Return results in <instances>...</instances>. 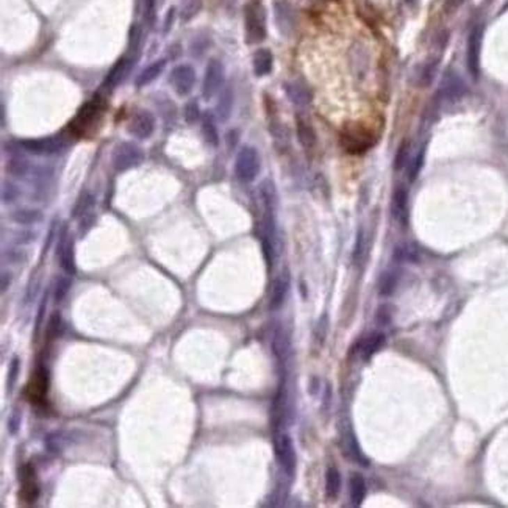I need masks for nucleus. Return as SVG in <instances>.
I'll use <instances>...</instances> for the list:
<instances>
[{
	"label": "nucleus",
	"instance_id": "1",
	"mask_svg": "<svg viewBox=\"0 0 508 508\" xmlns=\"http://www.w3.org/2000/svg\"><path fill=\"white\" fill-rule=\"evenodd\" d=\"M246 41L249 44L262 42L266 38V13L260 0H252L244 10Z\"/></svg>",
	"mask_w": 508,
	"mask_h": 508
},
{
	"label": "nucleus",
	"instance_id": "2",
	"mask_svg": "<svg viewBox=\"0 0 508 508\" xmlns=\"http://www.w3.org/2000/svg\"><path fill=\"white\" fill-rule=\"evenodd\" d=\"M274 447H276L277 460H278V463H280L285 474L289 475V477H293L296 473V461H297L293 440H291L289 435L276 430L274 431Z\"/></svg>",
	"mask_w": 508,
	"mask_h": 508
},
{
	"label": "nucleus",
	"instance_id": "3",
	"mask_svg": "<svg viewBox=\"0 0 508 508\" xmlns=\"http://www.w3.org/2000/svg\"><path fill=\"white\" fill-rule=\"evenodd\" d=\"M260 173V155L253 148H243L235 161V174L244 183H251L257 179Z\"/></svg>",
	"mask_w": 508,
	"mask_h": 508
},
{
	"label": "nucleus",
	"instance_id": "4",
	"mask_svg": "<svg viewBox=\"0 0 508 508\" xmlns=\"http://www.w3.org/2000/svg\"><path fill=\"white\" fill-rule=\"evenodd\" d=\"M143 158H144L143 150L139 149L136 144L120 143L113 150L111 163H113L114 169L119 170V173H122V170L138 166V164L143 161Z\"/></svg>",
	"mask_w": 508,
	"mask_h": 508
},
{
	"label": "nucleus",
	"instance_id": "5",
	"mask_svg": "<svg viewBox=\"0 0 508 508\" xmlns=\"http://www.w3.org/2000/svg\"><path fill=\"white\" fill-rule=\"evenodd\" d=\"M482 41H484V25H475L469 31L468 47H466V65L468 71L474 80L480 77V55H482Z\"/></svg>",
	"mask_w": 508,
	"mask_h": 508
},
{
	"label": "nucleus",
	"instance_id": "6",
	"mask_svg": "<svg viewBox=\"0 0 508 508\" xmlns=\"http://www.w3.org/2000/svg\"><path fill=\"white\" fill-rule=\"evenodd\" d=\"M102 110H104V105H102V102L99 99L86 102V104L80 108L77 118L72 120L69 129H71L74 135L81 136L86 132V129H90L94 124V120H97L100 118Z\"/></svg>",
	"mask_w": 508,
	"mask_h": 508
},
{
	"label": "nucleus",
	"instance_id": "7",
	"mask_svg": "<svg viewBox=\"0 0 508 508\" xmlns=\"http://www.w3.org/2000/svg\"><path fill=\"white\" fill-rule=\"evenodd\" d=\"M468 91L465 80L452 69H449L443 74L440 88H438V96L444 102H457L465 96Z\"/></svg>",
	"mask_w": 508,
	"mask_h": 508
},
{
	"label": "nucleus",
	"instance_id": "8",
	"mask_svg": "<svg viewBox=\"0 0 508 508\" xmlns=\"http://www.w3.org/2000/svg\"><path fill=\"white\" fill-rule=\"evenodd\" d=\"M21 148L35 155H54L60 154L68 148V143L61 136H50L40 139H22Z\"/></svg>",
	"mask_w": 508,
	"mask_h": 508
},
{
	"label": "nucleus",
	"instance_id": "9",
	"mask_svg": "<svg viewBox=\"0 0 508 508\" xmlns=\"http://www.w3.org/2000/svg\"><path fill=\"white\" fill-rule=\"evenodd\" d=\"M222 84H224V66L219 60H212L208 63L205 77H203L202 96L207 100L212 99L221 90Z\"/></svg>",
	"mask_w": 508,
	"mask_h": 508
},
{
	"label": "nucleus",
	"instance_id": "10",
	"mask_svg": "<svg viewBox=\"0 0 508 508\" xmlns=\"http://www.w3.org/2000/svg\"><path fill=\"white\" fill-rule=\"evenodd\" d=\"M56 257H60L61 268L66 271V274L74 276L77 272V264H75L74 257V241L68 238V227L65 225L60 232L58 246H56Z\"/></svg>",
	"mask_w": 508,
	"mask_h": 508
},
{
	"label": "nucleus",
	"instance_id": "11",
	"mask_svg": "<svg viewBox=\"0 0 508 508\" xmlns=\"http://www.w3.org/2000/svg\"><path fill=\"white\" fill-rule=\"evenodd\" d=\"M169 80L179 96H186V94L191 93V90L194 88L196 72L191 66L180 65L173 69Z\"/></svg>",
	"mask_w": 508,
	"mask_h": 508
},
{
	"label": "nucleus",
	"instance_id": "12",
	"mask_svg": "<svg viewBox=\"0 0 508 508\" xmlns=\"http://www.w3.org/2000/svg\"><path fill=\"white\" fill-rule=\"evenodd\" d=\"M155 130V118L148 110H139L133 114L129 122V132L138 139H148Z\"/></svg>",
	"mask_w": 508,
	"mask_h": 508
},
{
	"label": "nucleus",
	"instance_id": "13",
	"mask_svg": "<svg viewBox=\"0 0 508 508\" xmlns=\"http://www.w3.org/2000/svg\"><path fill=\"white\" fill-rule=\"evenodd\" d=\"M22 499L29 504H35L40 498V485L36 480V473L31 465H25L21 471Z\"/></svg>",
	"mask_w": 508,
	"mask_h": 508
},
{
	"label": "nucleus",
	"instance_id": "14",
	"mask_svg": "<svg viewBox=\"0 0 508 508\" xmlns=\"http://www.w3.org/2000/svg\"><path fill=\"white\" fill-rule=\"evenodd\" d=\"M27 395L31 399L30 402H42V399L47 395V371L42 366L38 367L33 377L27 386Z\"/></svg>",
	"mask_w": 508,
	"mask_h": 508
},
{
	"label": "nucleus",
	"instance_id": "15",
	"mask_svg": "<svg viewBox=\"0 0 508 508\" xmlns=\"http://www.w3.org/2000/svg\"><path fill=\"white\" fill-rule=\"evenodd\" d=\"M288 289H289V276L288 272H283V274L276 278L274 285H272V294L269 302V308L272 311H276L282 307L285 299H287Z\"/></svg>",
	"mask_w": 508,
	"mask_h": 508
},
{
	"label": "nucleus",
	"instance_id": "16",
	"mask_svg": "<svg viewBox=\"0 0 508 508\" xmlns=\"http://www.w3.org/2000/svg\"><path fill=\"white\" fill-rule=\"evenodd\" d=\"M391 208L395 219L401 222V224H406V221H408V193H406L404 186H399L396 189Z\"/></svg>",
	"mask_w": 508,
	"mask_h": 508
},
{
	"label": "nucleus",
	"instance_id": "17",
	"mask_svg": "<svg viewBox=\"0 0 508 508\" xmlns=\"http://www.w3.org/2000/svg\"><path fill=\"white\" fill-rule=\"evenodd\" d=\"M342 144H344V148L349 152L360 154V152H365L366 149L371 148V139L367 138L365 133L349 130L342 135Z\"/></svg>",
	"mask_w": 508,
	"mask_h": 508
},
{
	"label": "nucleus",
	"instance_id": "18",
	"mask_svg": "<svg viewBox=\"0 0 508 508\" xmlns=\"http://www.w3.org/2000/svg\"><path fill=\"white\" fill-rule=\"evenodd\" d=\"M130 65H132V61L129 58H127V56H124V58H120L116 63V65L113 66L110 74L106 75V79L104 81V88H108V90H111V88L119 85L120 81L124 80L127 72H129Z\"/></svg>",
	"mask_w": 508,
	"mask_h": 508
},
{
	"label": "nucleus",
	"instance_id": "19",
	"mask_svg": "<svg viewBox=\"0 0 508 508\" xmlns=\"http://www.w3.org/2000/svg\"><path fill=\"white\" fill-rule=\"evenodd\" d=\"M285 91L288 94V99L297 106H305L310 104L311 96L308 88L299 81H291V84L285 85Z\"/></svg>",
	"mask_w": 508,
	"mask_h": 508
},
{
	"label": "nucleus",
	"instance_id": "20",
	"mask_svg": "<svg viewBox=\"0 0 508 508\" xmlns=\"http://www.w3.org/2000/svg\"><path fill=\"white\" fill-rule=\"evenodd\" d=\"M272 58L271 50L268 49H260L253 55V71H255L257 77H263V75H268L272 71Z\"/></svg>",
	"mask_w": 508,
	"mask_h": 508
},
{
	"label": "nucleus",
	"instance_id": "21",
	"mask_svg": "<svg viewBox=\"0 0 508 508\" xmlns=\"http://www.w3.org/2000/svg\"><path fill=\"white\" fill-rule=\"evenodd\" d=\"M276 15H277V24L282 31L291 30L293 27V11H291V6L285 0H277L276 2Z\"/></svg>",
	"mask_w": 508,
	"mask_h": 508
},
{
	"label": "nucleus",
	"instance_id": "22",
	"mask_svg": "<svg viewBox=\"0 0 508 508\" xmlns=\"http://www.w3.org/2000/svg\"><path fill=\"white\" fill-rule=\"evenodd\" d=\"M349 494H351V500L355 507L361 505L366 496V482L360 474H354L349 482Z\"/></svg>",
	"mask_w": 508,
	"mask_h": 508
},
{
	"label": "nucleus",
	"instance_id": "23",
	"mask_svg": "<svg viewBox=\"0 0 508 508\" xmlns=\"http://www.w3.org/2000/svg\"><path fill=\"white\" fill-rule=\"evenodd\" d=\"M438 63H440V60L438 58H434V60H429L425 65L421 66V69L418 71V77H416V84L421 86V88H427L430 86L431 84H434V79H435V74H436V69H438Z\"/></svg>",
	"mask_w": 508,
	"mask_h": 508
},
{
	"label": "nucleus",
	"instance_id": "24",
	"mask_svg": "<svg viewBox=\"0 0 508 508\" xmlns=\"http://www.w3.org/2000/svg\"><path fill=\"white\" fill-rule=\"evenodd\" d=\"M383 342H385V335H382V333L370 335L367 338L363 340V342H361V349H360L361 357L363 358L372 357L374 354L379 352L380 349H382Z\"/></svg>",
	"mask_w": 508,
	"mask_h": 508
},
{
	"label": "nucleus",
	"instance_id": "25",
	"mask_svg": "<svg viewBox=\"0 0 508 508\" xmlns=\"http://www.w3.org/2000/svg\"><path fill=\"white\" fill-rule=\"evenodd\" d=\"M297 138L305 149L313 148L316 144V133L307 120L303 118H297Z\"/></svg>",
	"mask_w": 508,
	"mask_h": 508
},
{
	"label": "nucleus",
	"instance_id": "26",
	"mask_svg": "<svg viewBox=\"0 0 508 508\" xmlns=\"http://www.w3.org/2000/svg\"><path fill=\"white\" fill-rule=\"evenodd\" d=\"M341 491V474L336 468H328L326 473V494L328 499H335Z\"/></svg>",
	"mask_w": 508,
	"mask_h": 508
},
{
	"label": "nucleus",
	"instance_id": "27",
	"mask_svg": "<svg viewBox=\"0 0 508 508\" xmlns=\"http://www.w3.org/2000/svg\"><path fill=\"white\" fill-rule=\"evenodd\" d=\"M397 283H399V271L397 269L385 271L382 278H380V294L391 296L396 291Z\"/></svg>",
	"mask_w": 508,
	"mask_h": 508
},
{
	"label": "nucleus",
	"instance_id": "28",
	"mask_svg": "<svg viewBox=\"0 0 508 508\" xmlns=\"http://www.w3.org/2000/svg\"><path fill=\"white\" fill-rule=\"evenodd\" d=\"M163 68H164V61H163V60L152 63L150 66L145 68L144 71L138 75V79H136V85H138V86L149 85L150 81H154V80L158 77V75L161 74Z\"/></svg>",
	"mask_w": 508,
	"mask_h": 508
},
{
	"label": "nucleus",
	"instance_id": "29",
	"mask_svg": "<svg viewBox=\"0 0 508 508\" xmlns=\"http://www.w3.org/2000/svg\"><path fill=\"white\" fill-rule=\"evenodd\" d=\"M42 218L41 212H38V209H17V212H15L11 214V219L16 222V224H22V225H30V224H35V222H40Z\"/></svg>",
	"mask_w": 508,
	"mask_h": 508
},
{
	"label": "nucleus",
	"instance_id": "30",
	"mask_svg": "<svg viewBox=\"0 0 508 508\" xmlns=\"http://www.w3.org/2000/svg\"><path fill=\"white\" fill-rule=\"evenodd\" d=\"M419 252L416 249V246L413 244H401L396 247L395 251V260L399 263H411V262H418Z\"/></svg>",
	"mask_w": 508,
	"mask_h": 508
},
{
	"label": "nucleus",
	"instance_id": "31",
	"mask_svg": "<svg viewBox=\"0 0 508 508\" xmlns=\"http://www.w3.org/2000/svg\"><path fill=\"white\" fill-rule=\"evenodd\" d=\"M202 133H203V138H205V141L212 145V148H216V145L219 144L218 129H216L212 116H208V114L202 120Z\"/></svg>",
	"mask_w": 508,
	"mask_h": 508
},
{
	"label": "nucleus",
	"instance_id": "32",
	"mask_svg": "<svg viewBox=\"0 0 508 508\" xmlns=\"http://www.w3.org/2000/svg\"><path fill=\"white\" fill-rule=\"evenodd\" d=\"M260 193H262L264 207H266V209H268V213H274L277 196H276V188H274V185H272V182H269V180L263 182L262 188H260Z\"/></svg>",
	"mask_w": 508,
	"mask_h": 508
},
{
	"label": "nucleus",
	"instance_id": "33",
	"mask_svg": "<svg viewBox=\"0 0 508 508\" xmlns=\"http://www.w3.org/2000/svg\"><path fill=\"white\" fill-rule=\"evenodd\" d=\"M6 169H8V173L15 177H24L29 173V161L21 155H15L10 158L8 164H6Z\"/></svg>",
	"mask_w": 508,
	"mask_h": 508
},
{
	"label": "nucleus",
	"instance_id": "34",
	"mask_svg": "<svg viewBox=\"0 0 508 508\" xmlns=\"http://www.w3.org/2000/svg\"><path fill=\"white\" fill-rule=\"evenodd\" d=\"M232 106H233L232 91L225 90L224 93H222L219 104H218V116L221 118V120L228 119V116H230V113H232Z\"/></svg>",
	"mask_w": 508,
	"mask_h": 508
},
{
	"label": "nucleus",
	"instance_id": "35",
	"mask_svg": "<svg viewBox=\"0 0 508 508\" xmlns=\"http://www.w3.org/2000/svg\"><path fill=\"white\" fill-rule=\"evenodd\" d=\"M71 278L66 277V276H61L56 278L55 282V289H54V301L58 303L61 302L65 297L68 296L69 289H71Z\"/></svg>",
	"mask_w": 508,
	"mask_h": 508
},
{
	"label": "nucleus",
	"instance_id": "36",
	"mask_svg": "<svg viewBox=\"0 0 508 508\" xmlns=\"http://www.w3.org/2000/svg\"><path fill=\"white\" fill-rule=\"evenodd\" d=\"M203 0H182V19L189 21L193 19L202 8Z\"/></svg>",
	"mask_w": 508,
	"mask_h": 508
},
{
	"label": "nucleus",
	"instance_id": "37",
	"mask_svg": "<svg viewBox=\"0 0 508 508\" xmlns=\"http://www.w3.org/2000/svg\"><path fill=\"white\" fill-rule=\"evenodd\" d=\"M93 207H94V198H93V196L88 194V193L84 194L80 198V200L77 202V205H75V208H74V218H79V216L81 218L84 214L90 213L93 209Z\"/></svg>",
	"mask_w": 508,
	"mask_h": 508
},
{
	"label": "nucleus",
	"instance_id": "38",
	"mask_svg": "<svg viewBox=\"0 0 508 508\" xmlns=\"http://www.w3.org/2000/svg\"><path fill=\"white\" fill-rule=\"evenodd\" d=\"M424 164V149H421L418 154L411 158L410 166H408V180L415 182L416 177L421 173V168Z\"/></svg>",
	"mask_w": 508,
	"mask_h": 508
},
{
	"label": "nucleus",
	"instance_id": "39",
	"mask_svg": "<svg viewBox=\"0 0 508 508\" xmlns=\"http://www.w3.org/2000/svg\"><path fill=\"white\" fill-rule=\"evenodd\" d=\"M61 330H63V321H61V316L56 313L50 316L49 319V327H47V333L50 338H58V336L61 335Z\"/></svg>",
	"mask_w": 508,
	"mask_h": 508
},
{
	"label": "nucleus",
	"instance_id": "40",
	"mask_svg": "<svg viewBox=\"0 0 508 508\" xmlns=\"http://www.w3.org/2000/svg\"><path fill=\"white\" fill-rule=\"evenodd\" d=\"M19 372H21V360H19L17 357H15L11 360L10 363V367H8V382H6V386H8V391L13 390V386H15L16 380H17V376Z\"/></svg>",
	"mask_w": 508,
	"mask_h": 508
},
{
	"label": "nucleus",
	"instance_id": "41",
	"mask_svg": "<svg viewBox=\"0 0 508 508\" xmlns=\"http://www.w3.org/2000/svg\"><path fill=\"white\" fill-rule=\"evenodd\" d=\"M408 155H410L408 144L402 143L401 148H399V150H397V154H396V160H395V169L396 170H401V169L405 168L406 161H408Z\"/></svg>",
	"mask_w": 508,
	"mask_h": 508
},
{
	"label": "nucleus",
	"instance_id": "42",
	"mask_svg": "<svg viewBox=\"0 0 508 508\" xmlns=\"http://www.w3.org/2000/svg\"><path fill=\"white\" fill-rule=\"evenodd\" d=\"M17 196H19V189L13 185V183L5 182L3 188H2V200L5 203H11L17 199Z\"/></svg>",
	"mask_w": 508,
	"mask_h": 508
},
{
	"label": "nucleus",
	"instance_id": "43",
	"mask_svg": "<svg viewBox=\"0 0 508 508\" xmlns=\"http://www.w3.org/2000/svg\"><path fill=\"white\" fill-rule=\"evenodd\" d=\"M200 111H199V105L198 102H189V104L185 106V119L188 124H194L196 120L199 119Z\"/></svg>",
	"mask_w": 508,
	"mask_h": 508
},
{
	"label": "nucleus",
	"instance_id": "44",
	"mask_svg": "<svg viewBox=\"0 0 508 508\" xmlns=\"http://www.w3.org/2000/svg\"><path fill=\"white\" fill-rule=\"evenodd\" d=\"M21 422H22V416L21 413L17 410H15L8 418V431L11 435H16L17 430L21 429Z\"/></svg>",
	"mask_w": 508,
	"mask_h": 508
},
{
	"label": "nucleus",
	"instance_id": "45",
	"mask_svg": "<svg viewBox=\"0 0 508 508\" xmlns=\"http://www.w3.org/2000/svg\"><path fill=\"white\" fill-rule=\"evenodd\" d=\"M94 219H96V216L93 214V212H90V213H86V214L81 216V221H80V225H79V232H80L81 235H85V233H86L88 230H90V228L93 227V224H94Z\"/></svg>",
	"mask_w": 508,
	"mask_h": 508
},
{
	"label": "nucleus",
	"instance_id": "46",
	"mask_svg": "<svg viewBox=\"0 0 508 508\" xmlns=\"http://www.w3.org/2000/svg\"><path fill=\"white\" fill-rule=\"evenodd\" d=\"M363 249H365V235L363 232H358V237H357V244H355V251H354V260L355 262H358V260L361 258V255H363Z\"/></svg>",
	"mask_w": 508,
	"mask_h": 508
},
{
	"label": "nucleus",
	"instance_id": "47",
	"mask_svg": "<svg viewBox=\"0 0 508 508\" xmlns=\"http://www.w3.org/2000/svg\"><path fill=\"white\" fill-rule=\"evenodd\" d=\"M463 3H465V0H446L444 2V11L450 15V13H455L459 10Z\"/></svg>",
	"mask_w": 508,
	"mask_h": 508
},
{
	"label": "nucleus",
	"instance_id": "48",
	"mask_svg": "<svg viewBox=\"0 0 508 508\" xmlns=\"http://www.w3.org/2000/svg\"><path fill=\"white\" fill-rule=\"evenodd\" d=\"M46 307H47V293L44 294L42 297V302L40 305V310H38V317H36V330L41 327V322H42V317H44V311H46Z\"/></svg>",
	"mask_w": 508,
	"mask_h": 508
},
{
	"label": "nucleus",
	"instance_id": "49",
	"mask_svg": "<svg viewBox=\"0 0 508 508\" xmlns=\"http://www.w3.org/2000/svg\"><path fill=\"white\" fill-rule=\"evenodd\" d=\"M145 2V8H144V15H145V19H150L154 17V6H155V0H144Z\"/></svg>",
	"mask_w": 508,
	"mask_h": 508
},
{
	"label": "nucleus",
	"instance_id": "50",
	"mask_svg": "<svg viewBox=\"0 0 508 508\" xmlns=\"http://www.w3.org/2000/svg\"><path fill=\"white\" fill-rule=\"evenodd\" d=\"M10 274H6V272H3L2 274V291H6V288L10 287Z\"/></svg>",
	"mask_w": 508,
	"mask_h": 508
},
{
	"label": "nucleus",
	"instance_id": "51",
	"mask_svg": "<svg viewBox=\"0 0 508 508\" xmlns=\"http://www.w3.org/2000/svg\"><path fill=\"white\" fill-rule=\"evenodd\" d=\"M405 2L408 3V5H415L418 2V0H405Z\"/></svg>",
	"mask_w": 508,
	"mask_h": 508
}]
</instances>
